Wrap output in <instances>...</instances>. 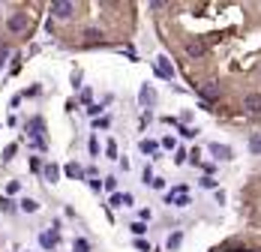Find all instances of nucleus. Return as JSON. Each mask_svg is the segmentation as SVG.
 <instances>
[{
	"label": "nucleus",
	"instance_id": "15",
	"mask_svg": "<svg viewBox=\"0 0 261 252\" xmlns=\"http://www.w3.org/2000/svg\"><path fill=\"white\" fill-rule=\"evenodd\" d=\"M0 210H3V213H12V210H15V204L9 201L6 195H0Z\"/></svg>",
	"mask_w": 261,
	"mask_h": 252
},
{
	"label": "nucleus",
	"instance_id": "7",
	"mask_svg": "<svg viewBox=\"0 0 261 252\" xmlns=\"http://www.w3.org/2000/svg\"><path fill=\"white\" fill-rule=\"evenodd\" d=\"M207 150H210L216 159H231V156H234V153H231V147H225V144H210Z\"/></svg>",
	"mask_w": 261,
	"mask_h": 252
},
{
	"label": "nucleus",
	"instance_id": "14",
	"mask_svg": "<svg viewBox=\"0 0 261 252\" xmlns=\"http://www.w3.org/2000/svg\"><path fill=\"white\" fill-rule=\"evenodd\" d=\"M99 39H102L99 30H84V42H99Z\"/></svg>",
	"mask_w": 261,
	"mask_h": 252
},
{
	"label": "nucleus",
	"instance_id": "16",
	"mask_svg": "<svg viewBox=\"0 0 261 252\" xmlns=\"http://www.w3.org/2000/svg\"><path fill=\"white\" fill-rule=\"evenodd\" d=\"M153 99H156V96H153V90H150V87H141V102H144V105H150Z\"/></svg>",
	"mask_w": 261,
	"mask_h": 252
},
{
	"label": "nucleus",
	"instance_id": "22",
	"mask_svg": "<svg viewBox=\"0 0 261 252\" xmlns=\"http://www.w3.org/2000/svg\"><path fill=\"white\" fill-rule=\"evenodd\" d=\"M75 252H90V246H87V240H75Z\"/></svg>",
	"mask_w": 261,
	"mask_h": 252
},
{
	"label": "nucleus",
	"instance_id": "9",
	"mask_svg": "<svg viewBox=\"0 0 261 252\" xmlns=\"http://www.w3.org/2000/svg\"><path fill=\"white\" fill-rule=\"evenodd\" d=\"M42 174H45V180H51V183H54V180L60 177V168H57V165H45Z\"/></svg>",
	"mask_w": 261,
	"mask_h": 252
},
{
	"label": "nucleus",
	"instance_id": "21",
	"mask_svg": "<svg viewBox=\"0 0 261 252\" xmlns=\"http://www.w3.org/2000/svg\"><path fill=\"white\" fill-rule=\"evenodd\" d=\"M6 57H9V48L3 45V48H0V72H3V63H6Z\"/></svg>",
	"mask_w": 261,
	"mask_h": 252
},
{
	"label": "nucleus",
	"instance_id": "25",
	"mask_svg": "<svg viewBox=\"0 0 261 252\" xmlns=\"http://www.w3.org/2000/svg\"><path fill=\"white\" fill-rule=\"evenodd\" d=\"M102 186H105L108 192H114V186H117V180H114V177H108V180H105V183H102Z\"/></svg>",
	"mask_w": 261,
	"mask_h": 252
},
{
	"label": "nucleus",
	"instance_id": "3",
	"mask_svg": "<svg viewBox=\"0 0 261 252\" xmlns=\"http://www.w3.org/2000/svg\"><path fill=\"white\" fill-rule=\"evenodd\" d=\"M9 30H12V33L27 30V15H24V12H15V15L9 18Z\"/></svg>",
	"mask_w": 261,
	"mask_h": 252
},
{
	"label": "nucleus",
	"instance_id": "10",
	"mask_svg": "<svg viewBox=\"0 0 261 252\" xmlns=\"http://www.w3.org/2000/svg\"><path fill=\"white\" fill-rule=\"evenodd\" d=\"M39 243H42L45 249H54V246H57V234H42Z\"/></svg>",
	"mask_w": 261,
	"mask_h": 252
},
{
	"label": "nucleus",
	"instance_id": "1",
	"mask_svg": "<svg viewBox=\"0 0 261 252\" xmlns=\"http://www.w3.org/2000/svg\"><path fill=\"white\" fill-rule=\"evenodd\" d=\"M51 12H54L57 18H69L75 12V3H69V0H57V3H51Z\"/></svg>",
	"mask_w": 261,
	"mask_h": 252
},
{
	"label": "nucleus",
	"instance_id": "20",
	"mask_svg": "<svg viewBox=\"0 0 261 252\" xmlns=\"http://www.w3.org/2000/svg\"><path fill=\"white\" fill-rule=\"evenodd\" d=\"M129 228H132V234H144V231H147V225H144V222H132Z\"/></svg>",
	"mask_w": 261,
	"mask_h": 252
},
{
	"label": "nucleus",
	"instance_id": "13",
	"mask_svg": "<svg viewBox=\"0 0 261 252\" xmlns=\"http://www.w3.org/2000/svg\"><path fill=\"white\" fill-rule=\"evenodd\" d=\"M201 93H204L207 99H216V96H219V90H216V84H207V87H201Z\"/></svg>",
	"mask_w": 261,
	"mask_h": 252
},
{
	"label": "nucleus",
	"instance_id": "23",
	"mask_svg": "<svg viewBox=\"0 0 261 252\" xmlns=\"http://www.w3.org/2000/svg\"><path fill=\"white\" fill-rule=\"evenodd\" d=\"M141 150H144V153H153V150H156V141H144Z\"/></svg>",
	"mask_w": 261,
	"mask_h": 252
},
{
	"label": "nucleus",
	"instance_id": "19",
	"mask_svg": "<svg viewBox=\"0 0 261 252\" xmlns=\"http://www.w3.org/2000/svg\"><path fill=\"white\" fill-rule=\"evenodd\" d=\"M249 150H252V153H261V135H255V138L249 141Z\"/></svg>",
	"mask_w": 261,
	"mask_h": 252
},
{
	"label": "nucleus",
	"instance_id": "5",
	"mask_svg": "<svg viewBox=\"0 0 261 252\" xmlns=\"http://www.w3.org/2000/svg\"><path fill=\"white\" fill-rule=\"evenodd\" d=\"M243 108L246 111H261V93H246V99H243Z\"/></svg>",
	"mask_w": 261,
	"mask_h": 252
},
{
	"label": "nucleus",
	"instance_id": "11",
	"mask_svg": "<svg viewBox=\"0 0 261 252\" xmlns=\"http://www.w3.org/2000/svg\"><path fill=\"white\" fill-rule=\"evenodd\" d=\"M111 204H117V207H126V204H132V195H114V198H111Z\"/></svg>",
	"mask_w": 261,
	"mask_h": 252
},
{
	"label": "nucleus",
	"instance_id": "17",
	"mask_svg": "<svg viewBox=\"0 0 261 252\" xmlns=\"http://www.w3.org/2000/svg\"><path fill=\"white\" fill-rule=\"evenodd\" d=\"M66 174H69V177H75V180H78V177H81L84 171H81V168L75 165V162H72V165H66Z\"/></svg>",
	"mask_w": 261,
	"mask_h": 252
},
{
	"label": "nucleus",
	"instance_id": "8",
	"mask_svg": "<svg viewBox=\"0 0 261 252\" xmlns=\"http://www.w3.org/2000/svg\"><path fill=\"white\" fill-rule=\"evenodd\" d=\"M168 204H177V207L189 204V195H186V189H177V192H171V195H168Z\"/></svg>",
	"mask_w": 261,
	"mask_h": 252
},
{
	"label": "nucleus",
	"instance_id": "6",
	"mask_svg": "<svg viewBox=\"0 0 261 252\" xmlns=\"http://www.w3.org/2000/svg\"><path fill=\"white\" fill-rule=\"evenodd\" d=\"M186 54H189V57H201V54H204V42L201 39H189L186 42Z\"/></svg>",
	"mask_w": 261,
	"mask_h": 252
},
{
	"label": "nucleus",
	"instance_id": "12",
	"mask_svg": "<svg viewBox=\"0 0 261 252\" xmlns=\"http://www.w3.org/2000/svg\"><path fill=\"white\" fill-rule=\"evenodd\" d=\"M36 207H39V204L33 201V198H24V201H21V210H24V213H36Z\"/></svg>",
	"mask_w": 261,
	"mask_h": 252
},
{
	"label": "nucleus",
	"instance_id": "2",
	"mask_svg": "<svg viewBox=\"0 0 261 252\" xmlns=\"http://www.w3.org/2000/svg\"><path fill=\"white\" fill-rule=\"evenodd\" d=\"M27 132L33 135V141H42V132H45V120H42V117H33V120L27 123Z\"/></svg>",
	"mask_w": 261,
	"mask_h": 252
},
{
	"label": "nucleus",
	"instance_id": "4",
	"mask_svg": "<svg viewBox=\"0 0 261 252\" xmlns=\"http://www.w3.org/2000/svg\"><path fill=\"white\" fill-rule=\"evenodd\" d=\"M156 75H162L165 81L174 75V69H171V63H168V57H156Z\"/></svg>",
	"mask_w": 261,
	"mask_h": 252
},
{
	"label": "nucleus",
	"instance_id": "18",
	"mask_svg": "<svg viewBox=\"0 0 261 252\" xmlns=\"http://www.w3.org/2000/svg\"><path fill=\"white\" fill-rule=\"evenodd\" d=\"M180 240H183V234H171V237H168V249H177Z\"/></svg>",
	"mask_w": 261,
	"mask_h": 252
},
{
	"label": "nucleus",
	"instance_id": "24",
	"mask_svg": "<svg viewBox=\"0 0 261 252\" xmlns=\"http://www.w3.org/2000/svg\"><path fill=\"white\" fill-rule=\"evenodd\" d=\"M15 150H18V147H15V144H9V147L3 150V159H12V156H15Z\"/></svg>",
	"mask_w": 261,
	"mask_h": 252
}]
</instances>
